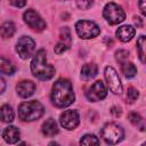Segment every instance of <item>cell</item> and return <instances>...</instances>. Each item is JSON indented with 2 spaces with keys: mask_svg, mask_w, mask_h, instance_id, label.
<instances>
[{
  "mask_svg": "<svg viewBox=\"0 0 146 146\" xmlns=\"http://www.w3.org/2000/svg\"><path fill=\"white\" fill-rule=\"evenodd\" d=\"M138 96H139L138 90L135 89L133 87H129L128 88V91H127V103L132 104L135 100H137Z\"/></svg>",
  "mask_w": 146,
  "mask_h": 146,
  "instance_id": "cell-25",
  "label": "cell"
},
{
  "mask_svg": "<svg viewBox=\"0 0 146 146\" xmlns=\"http://www.w3.org/2000/svg\"><path fill=\"white\" fill-rule=\"evenodd\" d=\"M0 119L2 122H6V123H10L14 121V111L11 106L5 104L0 107Z\"/></svg>",
  "mask_w": 146,
  "mask_h": 146,
  "instance_id": "cell-17",
  "label": "cell"
},
{
  "mask_svg": "<svg viewBox=\"0 0 146 146\" xmlns=\"http://www.w3.org/2000/svg\"><path fill=\"white\" fill-rule=\"evenodd\" d=\"M31 71L35 78L39 80L46 81L54 76L55 68L47 60V51L44 49H40L36 51L31 62Z\"/></svg>",
  "mask_w": 146,
  "mask_h": 146,
  "instance_id": "cell-2",
  "label": "cell"
},
{
  "mask_svg": "<svg viewBox=\"0 0 146 146\" xmlns=\"http://www.w3.org/2000/svg\"><path fill=\"white\" fill-rule=\"evenodd\" d=\"M80 146H99V140L95 135H84L80 140Z\"/></svg>",
  "mask_w": 146,
  "mask_h": 146,
  "instance_id": "cell-22",
  "label": "cell"
},
{
  "mask_svg": "<svg viewBox=\"0 0 146 146\" xmlns=\"http://www.w3.org/2000/svg\"><path fill=\"white\" fill-rule=\"evenodd\" d=\"M128 119H129V121H130L133 125H136L137 128H139L141 131L145 130L144 120H143V117H141L138 113H136V112H131V113H129V114H128Z\"/></svg>",
  "mask_w": 146,
  "mask_h": 146,
  "instance_id": "cell-21",
  "label": "cell"
},
{
  "mask_svg": "<svg viewBox=\"0 0 146 146\" xmlns=\"http://www.w3.org/2000/svg\"><path fill=\"white\" fill-rule=\"evenodd\" d=\"M107 95V91H106V88L104 86V83L98 80L96 81L86 92V97L88 98V100L90 102H98V100H102L106 97Z\"/></svg>",
  "mask_w": 146,
  "mask_h": 146,
  "instance_id": "cell-11",
  "label": "cell"
},
{
  "mask_svg": "<svg viewBox=\"0 0 146 146\" xmlns=\"http://www.w3.org/2000/svg\"><path fill=\"white\" fill-rule=\"evenodd\" d=\"M35 48V42L31 36L27 35H23L18 39L17 43H16V51L18 52L19 57L22 59H26L29 58Z\"/></svg>",
  "mask_w": 146,
  "mask_h": 146,
  "instance_id": "cell-8",
  "label": "cell"
},
{
  "mask_svg": "<svg viewBox=\"0 0 146 146\" xmlns=\"http://www.w3.org/2000/svg\"><path fill=\"white\" fill-rule=\"evenodd\" d=\"M103 16L106 19V22L110 23L111 25L119 24V23L123 22L125 18L124 10L122 9L121 6H119L115 2L106 3V6L104 7V10H103Z\"/></svg>",
  "mask_w": 146,
  "mask_h": 146,
  "instance_id": "cell-5",
  "label": "cell"
},
{
  "mask_svg": "<svg viewBox=\"0 0 146 146\" xmlns=\"http://www.w3.org/2000/svg\"><path fill=\"white\" fill-rule=\"evenodd\" d=\"M15 25L13 22H5L1 26H0V35L3 38V39H8V38H11L14 34H15Z\"/></svg>",
  "mask_w": 146,
  "mask_h": 146,
  "instance_id": "cell-18",
  "label": "cell"
},
{
  "mask_svg": "<svg viewBox=\"0 0 146 146\" xmlns=\"http://www.w3.org/2000/svg\"><path fill=\"white\" fill-rule=\"evenodd\" d=\"M145 44H146V38L145 35H140L137 40V50L141 63H145Z\"/></svg>",
  "mask_w": 146,
  "mask_h": 146,
  "instance_id": "cell-23",
  "label": "cell"
},
{
  "mask_svg": "<svg viewBox=\"0 0 146 146\" xmlns=\"http://www.w3.org/2000/svg\"><path fill=\"white\" fill-rule=\"evenodd\" d=\"M44 108L38 100L24 102L18 106V117L24 122H32L43 115Z\"/></svg>",
  "mask_w": 146,
  "mask_h": 146,
  "instance_id": "cell-3",
  "label": "cell"
},
{
  "mask_svg": "<svg viewBox=\"0 0 146 146\" xmlns=\"http://www.w3.org/2000/svg\"><path fill=\"white\" fill-rule=\"evenodd\" d=\"M67 49H68V47H67L66 44H64L63 42H58V43L55 46V48H54L55 52H56V54H58V55L63 54V52H64V51H66Z\"/></svg>",
  "mask_w": 146,
  "mask_h": 146,
  "instance_id": "cell-27",
  "label": "cell"
},
{
  "mask_svg": "<svg viewBox=\"0 0 146 146\" xmlns=\"http://www.w3.org/2000/svg\"><path fill=\"white\" fill-rule=\"evenodd\" d=\"M121 71H122V73H123V75H124L125 78H128V79L133 78V76L137 74V68H136V66H135L132 63H130V62H124V63H122Z\"/></svg>",
  "mask_w": 146,
  "mask_h": 146,
  "instance_id": "cell-20",
  "label": "cell"
},
{
  "mask_svg": "<svg viewBox=\"0 0 146 146\" xmlns=\"http://www.w3.org/2000/svg\"><path fill=\"white\" fill-rule=\"evenodd\" d=\"M129 58V51L124 49H119L115 51V59L120 63H124Z\"/></svg>",
  "mask_w": 146,
  "mask_h": 146,
  "instance_id": "cell-26",
  "label": "cell"
},
{
  "mask_svg": "<svg viewBox=\"0 0 146 146\" xmlns=\"http://www.w3.org/2000/svg\"><path fill=\"white\" fill-rule=\"evenodd\" d=\"M141 146H145V144H143V145H141Z\"/></svg>",
  "mask_w": 146,
  "mask_h": 146,
  "instance_id": "cell-36",
  "label": "cell"
},
{
  "mask_svg": "<svg viewBox=\"0 0 146 146\" xmlns=\"http://www.w3.org/2000/svg\"><path fill=\"white\" fill-rule=\"evenodd\" d=\"M11 6H15V7H24L26 5V1H10L9 2Z\"/></svg>",
  "mask_w": 146,
  "mask_h": 146,
  "instance_id": "cell-30",
  "label": "cell"
},
{
  "mask_svg": "<svg viewBox=\"0 0 146 146\" xmlns=\"http://www.w3.org/2000/svg\"><path fill=\"white\" fill-rule=\"evenodd\" d=\"M111 113H112L115 117H119V116H121V114H122V110H121V107H119V106H113V107L111 108Z\"/></svg>",
  "mask_w": 146,
  "mask_h": 146,
  "instance_id": "cell-29",
  "label": "cell"
},
{
  "mask_svg": "<svg viewBox=\"0 0 146 146\" xmlns=\"http://www.w3.org/2000/svg\"><path fill=\"white\" fill-rule=\"evenodd\" d=\"M145 5H146V1H140V2H139V7H140L141 14H143L144 16L146 15V11H145Z\"/></svg>",
  "mask_w": 146,
  "mask_h": 146,
  "instance_id": "cell-33",
  "label": "cell"
},
{
  "mask_svg": "<svg viewBox=\"0 0 146 146\" xmlns=\"http://www.w3.org/2000/svg\"><path fill=\"white\" fill-rule=\"evenodd\" d=\"M104 74H105V79L110 90L115 95H120L122 92V83L115 68L112 66H106Z\"/></svg>",
  "mask_w": 146,
  "mask_h": 146,
  "instance_id": "cell-9",
  "label": "cell"
},
{
  "mask_svg": "<svg viewBox=\"0 0 146 146\" xmlns=\"http://www.w3.org/2000/svg\"><path fill=\"white\" fill-rule=\"evenodd\" d=\"M5 89H6V82L2 78H0V94H2L5 91Z\"/></svg>",
  "mask_w": 146,
  "mask_h": 146,
  "instance_id": "cell-32",
  "label": "cell"
},
{
  "mask_svg": "<svg viewBox=\"0 0 146 146\" xmlns=\"http://www.w3.org/2000/svg\"><path fill=\"white\" fill-rule=\"evenodd\" d=\"M48 146H59V144H58V143H55V141H51Z\"/></svg>",
  "mask_w": 146,
  "mask_h": 146,
  "instance_id": "cell-34",
  "label": "cell"
},
{
  "mask_svg": "<svg viewBox=\"0 0 146 146\" xmlns=\"http://www.w3.org/2000/svg\"><path fill=\"white\" fill-rule=\"evenodd\" d=\"M3 139L8 143V144H15L18 141L21 132L18 130V128L14 127V125H8L5 130H3Z\"/></svg>",
  "mask_w": 146,
  "mask_h": 146,
  "instance_id": "cell-15",
  "label": "cell"
},
{
  "mask_svg": "<svg viewBox=\"0 0 146 146\" xmlns=\"http://www.w3.org/2000/svg\"><path fill=\"white\" fill-rule=\"evenodd\" d=\"M75 31L78 35L82 39H91L97 36L100 33L99 26L95 22L88 21V19L78 21L75 24Z\"/></svg>",
  "mask_w": 146,
  "mask_h": 146,
  "instance_id": "cell-6",
  "label": "cell"
},
{
  "mask_svg": "<svg viewBox=\"0 0 146 146\" xmlns=\"http://www.w3.org/2000/svg\"><path fill=\"white\" fill-rule=\"evenodd\" d=\"M16 90H17V94L22 98H27V97H30L34 94L35 84L30 80H23V81L17 83Z\"/></svg>",
  "mask_w": 146,
  "mask_h": 146,
  "instance_id": "cell-12",
  "label": "cell"
},
{
  "mask_svg": "<svg viewBox=\"0 0 146 146\" xmlns=\"http://www.w3.org/2000/svg\"><path fill=\"white\" fill-rule=\"evenodd\" d=\"M17 146H27V145H26V143H21V144L17 145Z\"/></svg>",
  "mask_w": 146,
  "mask_h": 146,
  "instance_id": "cell-35",
  "label": "cell"
},
{
  "mask_svg": "<svg viewBox=\"0 0 146 146\" xmlns=\"http://www.w3.org/2000/svg\"><path fill=\"white\" fill-rule=\"evenodd\" d=\"M75 99V95L73 91V87L70 80L67 79H58L51 90V102L58 108H64L70 106Z\"/></svg>",
  "mask_w": 146,
  "mask_h": 146,
  "instance_id": "cell-1",
  "label": "cell"
},
{
  "mask_svg": "<svg viewBox=\"0 0 146 146\" xmlns=\"http://www.w3.org/2000/svg\"><path fill=\"white\" fill-rule=\"evenodd\" d=\"M59 36H60V42H63L64 44H66L67 47H70L71 42H72V35H71V31L68 27H62L60 32H59Z\"/></svg>",
  "mask_w": 146,
  "mask_h": 146,
  "instance_id": "cell-24",
  "label": "cell"
},
{
  "mask_svg": "<svg viewBox=\"0 0 146 146\" xmlns=\"http://www.w3.org/2000/svg\"><path fill=\"white\" fill-rule=\"evenodd\" d=\"M135 33H136L135 27H132L131 25H123V26H120V27L116 30V32H115L116 38H117L120 41H122V42H128V41H130V40L135 36Z\"/></svg>",
  "mask_w": 146,
  "mask_h": 146,
  "instance_id": "cell-13",
  "label": "cell"
},
{
  "mask_svg": "<svg viewBox=\"0 0 146 146\" xmlns=\"http://www.w3.org/2000/svg\"><path fill=\"white\" fill-rule=\"evenodd\" d=\"M97 72H98V67L96 64H94V63L84 64L81 68V79H83L86 81L91 80L97 75Z\"/></svg>",
  "mask_w": 146,
  "mask_h": 146,
  "instance_id": "cell-16",
  "label": "cell"
},
{
  "mask_svg": "<svg viewBox=\"0 0 146 146\" xmlns=\"http://www.w3.org/2000/svg\"><path fill=\"white\" fill-rule=\"evenodd\" d=\"M102 138L108 144V145H116L119 144L123 137H124V131L121 125L114 122H108L106 123L100 131Z\"/></svg>",
  "mask_w": 146,
  "mask_h": 146,
  "instance_id": "cell-4",
  "label": "cell"
},
{
  "mask_svg": "<svg viewBox=\"0 0 146 146\" xmlns=\"http://www.w3.org/2000/svg\"><path fill=\"white\" fill-rule=\"evenodd\" d=\"M59 122L62 124L63 128L67 129V130H73L79 125L80 122V117H79V113L75 110H67L65 112H63L59 116Z\"/></svg>",
  "mask_w": 146,
  "mask_h": 146,
  "instance_id": "cell-10",
  "label": "cell"
},
{
  "mask_svg": "<svg viewBox=\"0 0 146 146\" xmlns=\"http://www.w3.org/2000/svg\"><path fill=\"white\" fill-rule=\"evenodd\" d=\"M15 70H16L15 66L13 65V63L9 59L0 56V73L7 74V75H13L15 73Z\"/></svg>",
  "mask_w": 146,
  "mask_h": 146,
  "instance_id": "cell-19",
  "label": "cell"
},
{
  "mask_svg": "<svg viewBox=\"0 0 146 146\" xmlns=\"http://www.w3.org/2000/svg\"><path fill=\"white\" fill-rule=\"evenodd\" d=\"M76 5L80 9H88L89 7L94 5V2L92 1H76Z\"/></svg>",
  "mask_w": 146,
  "mask_h": 146,
  "instance_id": "cell-28",
  "label": "cell"
},
{
  "mask_svg": "<svg viewBox=\"0 0 146 146\" xmlns=\"http://www.w3.org/2000/svg\"><path fill=\"white\" fill-rule=\"evenodd\" d=\"M41 131L42 133L46 136V137H52L58 133L59 129H58V125H57V122L54 120V119H48L43 122L42 124V128H41Z\"/></svg>",
  "mask_w": 146,
  "mask_h": 146,
  "instance_id": "cell-14",
  "label": "cell"
},
{
  "mask_svg": "<svg viewBox=\"0 0 146 146\" xmlns=\"http://www.w3.org/2000/svg\"><path fill=\"white\" fill-rule=\"evenodd\" d=\"M24 22L33 30L36 32H41L46 29V22L42 19V17L34 10V9H27L23 14Z\"/></svg>",
  "mask_w": 146,
  "mask_h": 146,
  "instance_id": "cell-7",
  "label": "cell"
},
{
  "mask_svg": "<svg viewBox=\"0 0 146 146\" xmlns=\"http://www.w3.org/2000/svg\"><path fill=\"white\" fill-rule=\"evenodd\" d=\"M133 22H135V24H136V26L137 27H143V19L140 18V17H135V19H133Z\"/></svg>",
  "mask_w": 146,
  "mask_h": 146,
  "instance_id": "cell-31",
  "label": "cell"
}]
</instances>
